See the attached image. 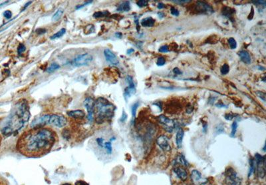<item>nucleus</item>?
Segmentation results:
<instances>
[{"label": "nucleus", "instance_id": "nucleus-1", "mask_svg": "<svg viewBox=\"0 0 266 185\" xmlns=\"http://www.w3.org/2000/svg\"><path fill=\"white\" fill-rule=\"evenodd\" d=\"M57 139L55 132L49 128H33L21 136L17 148L25 156L39 157L50 152Z\"/></svg>", "mask_w": 266, "mask_h": 185}, {"label": "nucleus", "instance_id": "nucleus-2", "mask_svg": "<svg viewBox=\"0 0 266 185\" xmlns=\"http://www.w3.org/2000/svg\"><path fill=\"white\" fill-rule=\"evenodd\" d=\"M115 111V105L103 97H99L94 101L93 117L96 123L101 124L111 119Z\"/></svg>", "mask_w": 266, "mask_h": 185}, {"label": "nucleus", "instance_id": "nucleus-3", "mask_svg": "<svg viewBox=\"0 0 266 185\" xmlns=\"http://www.w3.org/2000/svg\"><path fill=\"white\" fill-rule=\"evenodd\" d=\"M255 165V170L257 176L260 178H263L265 176V157L256 153L254 158Z\"/></svg>", "mask_w": 266, "mask_h": 185}, {"label": "nucleus", "instance_id": "nucleus-4", "mask_svg": "<svg viewBox=\"0 0 266 185\" xmlns=\"http://www.w3.org/2000/svg\"><path fill=\"white\" fill-rule=\"evenodd\" d=\"M226 182L228 185H241V178L238 176L237 172L232 168H228L225 172Z\"/></svg>", "mask_w": 266, "mask_h": 185}, {"label": "nucleus", "instance_id": "nucleus-5", "mask_svg": "<svg viewBox=\"0 0 266 185\" xmlns=\"http://www.w3.org/2000/svg\"><path fill=\"white\" fill-rule=\"evenodd\" d=\"M92 56L89 54H84L79 55L72 60L71 64L77 67L88 65L92 61Z\"/></svg>", "mask_w": 266, "mask_h": 185}, {"label": "nucleus", "instance_id": "nucleus-6", "mask_svg": "<svg viewBox=\"0 0 266 185\" xmlns=\"http://www.w3.org/2000/svg\"><path fill=\"white\" fill-rule=\"evenodd\" d=\"M157 120L159 122V123H160L161 125L164 126L166 131L169 132V133H172V132L174 131V128L176 127V124L175 121L169 119L168 117H167L165 115H159L158 117H157Z\"/></svg>", "mask_w": 266, "mask_h": 185}, {"label": "nucleus", "instance_id": "nucleus-7", "mask_svg": "<svg viewBox=\"0 0 266 185\" xmlns=\"http://www.w3.org/2000/svg\"><path fill=\"white\" fill-rule=\"evenodd\" d=\"M191 180L194 185H204L208 182V179L202 174L200 171L194 169L190 174Z\"/></svg>", "mask_w": 266, "mask_h": 185}, {"label": "nucleus", "instance_id": "nucleus-8", "mask_svg": "<svg viewBox=\"0 0 266 185\" xmlns=\"http://www.w3.org/2000/svg\"><path fill=\"white\" fill-rule=\"evenodd\" d=\"M49 124L55 126L57 127H64L67 124V120L64 116L59 115H50Z\"/></svg>", "mask_w": 266, "mask_h": 185}, {"label": "nucleus", "instance_id": "nucleus-9", "mask_svg": "<svg viewBox=\"0 0 266 185\" xmlns=\"http://www.w3.org/2000/svg\"><path fill=\"white\" fill-rule=\"evenodd\" d=\"M50 115H41L40 117L36 118L31 123V127L32 128H40L43 127L47 124H49Z\"/></svg>", "mask_w": 266, "mask_h": 185}, {"label": "nucleus", "instance_id": "nucleus-10", "mask_svg": "<svg viewBox=\"0 0 266 185\" xmlns=\"http://www.w3.org/2000/svg\"><path fill=\"white\" fill-rule=\"evenodd\" d=\"M84 105L85 108L87 110L88 112V120L89 121H92L94 119L93 117V111H94V100L92 99V97H86L84 101Z\"/></svg>", "mask_w": 266, "mask_h": 185}, {"label": "nucleus", "instance_id": "nucleus-11", "mask_svg": "<svg viewBox=\"0 0 266 185\" xmlns=\"http://www.w3.org/2000/svg\"><path fill=\"white\" fill-rule=\"evenodd\" d=\"M156 143L158 146L164 151H170L171 150V145L170 140L166 136L160 135L157 138Z\"/></svg>", "mask_w": 266, "mask_h": 185}, {"label": "nucleus", "instance_id": "nucleus-12", "mask_svg": "<svg viewBox=\"0 0 266 185\" xmlns=\"http://www.w3.org/2000/svg\"><path fill=\"white\" fill-rule=\"evenodd\" d=\"M197 10L200 11L202 13H206V14H212L214 12V9L210 6V5L205 2L202 1H198L196 3Z\"/></svg>", "mask_w": 266, "mask_h": 185}, {"label": "nucleus", "instance_id": "nucleus-13", "mask_svg": "<svg viewBox=\"0 0 266 185\" xmlns=\"http://www.w3.org/2000/svg\"><path fill=\"white\" fill-rule=\"evenodd\" d=\"M104 57H105L106 60L111 64L117 65L119 63V61L117 57L115 56V54H114L113 52H111L109 49L104 50Z\"/></svg>", "mask_w": 266, "mask_h": 185}, {"label": "nucleus", "instance_id": "nucleus-14", "mask_svg": "<svg viewBox=\"0 0 266 185\" xmlns=\"http://www.w3.org/2000/svg\"><path fill=\"white\" fill-rule=\"evenodd\" d=\"M174 172L176 176L182 181L186 180L188 178V172L182 166H176L174 168Z\"/></svg>", "mask_w": 266, "mask_h": 185}, {"label": "nucleus", "instance_id": "nucleus-15", "mask_svg": "<svg viewBox=\"0 0 266 185\" xmlns=\"http://www.w3.org/2000/svg\"><path fill=\"white\" fill-rule=\"evenodd\" d=\"M67 115L69 117L73 119H83L85 116V113L83 110H74V111H68Z\"/></svg>", "mask_w": 266, "mask_h": 185}, {"label": "nucleus", "instance_id": "nucleus-16", "mask_svg": "<svg viewBox=\"0 0 266 185\" xmlns=\"http://www.w3.org/2000/svg\"><path fill=\"white\" fill-rule=\"evenodd\" d=\"M239 56L241 60L243 61L244 63L249 65L251 63V57H250V55L249 54V53L246 51H241V52H239Z\"/></svg>", "mask_w": 266, "mask_h": 185}, {"label": "nucleus", "instance_id": "nucleus-17", "mask_svg": "<svg viewBox=\"0 0 266 185\" xmlns=\"http://www.w3.org/2000/svg\"><path fill=\"white\" fill-rule=\"evenodd\" d=\"M184 131L182 129H180L177 131L176 136V143L177 147L178 149H180L182 147L183 139H184Z\"/></svg>", "mask_w": 266, "mask_h": 185}, {"label": "nucleus", "instance_id": "nucleus-18", "mask_svg": "<svg viewBox=\"0 0 266 185\" xmlns=\"http://www.w3.org/2000/svg\"><path fill=\"white\" fill-rule=\"evenodd\" d=\"M175 162H176L177 164L180 165L182 166L188 167L189 166L188 161H187L184 155L182 154L179 155L176 157V158L175 159Z\"/></svg>", "mask_w": 266, "mask_h": 185}, {"label": "nucleus", "instance_id": "nucleus-19", "mask_svg": "<svg viewBox=\"0 0 266 185\" xmlns=\"http://www.w3.org/2000/svg\"><path fill=\"white\" fill-rule=\"evenodd\" d=\"M154 23H155V20L150 17L143 19V20L141 21L142 26L145 27H152L154 24Z\"/></svg>", "mask_w": 266, "mask_h": 185}, {"label": "nucleus", "instance_id": "nucleus-20", "mask_svg": "<svg viewBox=\"0 0 266 185\" xmlns=\"http://www.w3.org/2000/svg\"><path fill=\"white\" fill-rule=\"evenodd\" d=\"M234 9H231L230 7H225L223 8V10H222V13L224 16L228 17V18L232 19V17L233 13H234Z\"/></svg>", "mask_w": 266, "mask_h": 185}, {"label": "nucleus", "instance_id": "nucleus-21", "mask_svg": "<svg viewBox=\"0 0 266 185\" xmlns=\"http://www.w3.org/2000/svg\"><path fill=\"white\" fill-rule=\"evenodd\" d=\"M130 9H131V5L129 1L123 2L117 8V10L119 11H129Z\"/></svg>", "mask_w": 266, "mask_h": 185}, {"label": "nucleus", "instance_id": "nucleus-22", "mask_svg": "<svg viewBox=\"0 0 266 185\" xmlns=\"http://www.w3.org/2000/svg\"><path fill=\"white\" fill-rule=\"evenodd\" d=\"M255 172V165L254 159H251L249 161V170L248 172V177H250L253 173Z\"/></svg>", "mask_w": 266, "mask_h": 185}, {"label": "nucleus", "instance_id": "nucleus-23", "mask_svg": "<svg viewBox=\"0 0 266 185\" xmlns=\"http://www.w3.org/2000/svg\"><path fill=\"white\" fill-rule=\"evenodd\" d=\"M63 14V9L62 8H59L57 11L55 13V14L53 15L52 17V20L54 21H57L59 19L61 16Z\"/></svg>", "mask_w": 266, "mask_h": 185}, {"label": "nucleus", "instance_id": "nucleus-24", "mask_svg": "<svg viewBox=\"0 0 266 185\" xmlns=\"http://www.w3.org/2000/svg\"><path fill=\"white\" fill-rule=\"evenodd\" d=\"M59 68H60L59 65L58 63H53L51 64V65L47 69L46 71L48 73H53L54 71H55L56 70L59 69Z\"/></svg>", "mask_w": 266, "mask_h": 185}, {"label": "nucleus", "instance_id": "nucleus-25", "mask_svg": "<svg viewBox=\"0 0 266 185\" xmlns=\"http://www.w3.org/2000/svg\"><path fill=\"white\" fill-rule=\"evenodd\" d=\"M65 32H66V29L63 28V29H61V30L59 31L57 33H55L54 35H52V36H51L50 38H51V39H52V40H54V39H55L60 38L61 37H62L63 35L65 33Z\"/></svg>", "mask_w": 266, "mask_h": 185}, {"label": "nucleus", "instance_id": "nucleus-26", "mask_svg": "<svg viewBox=\"0 0 266 185\" xmlns=\"http://www.w3.org/2000/svg\"><path fill=\"white\" fill-rule=\"evenodd\" d=\"M109 12L108 11H97L95 12L93 14V17L95 18H100V17H103L106 16V14H108Z\"/></svg>", "mask_w": 266, "mask_h": 185}, {"label": "nucleus", "instance_id": "nucleus-27", "mask_svg": "<svg viewBox=\"0 0 266 185\" xmlns=\"http://www.w3.org/2000/svg\"><path fill=\"white\" fill-rule=\"evenodd\" d=\"M237 129H238V123L236 121H234L232 125V131H231V137H234L235 136L236 131H237Z\"/></svg>", "mask_w": 266, "mask_h": 185}, {"label": "nucleus", "instance_id": "nucleus-28", "mask_svg": "<svg viewBox=\"0 0 266 185\" xmlns=\"http://www.w3.org/2000/svg\"><path fill=\"white\" fill-rule=\"evenodd\" d=\"M104 148L106 149V152H107L108 154H111L112 153V151H113V147H112V144L111 142H106L104 144Z\"/></svg>", "mask_w": 266, "mask_h": 185}, {"label": "nucleus", "instance_id": "nucleus-29", "mask_svg": "<svg viewBox=\"0 0 266 185\" xmlns=\"http://www.w3.org/2000/svg\"><path fill=\"white\" fill-rule=\"evenodd\" d=\"M139 105V103H135L132 107V115H133V119H135L136 118V113H137V110L138 109V107Z\"/></svg>", "mask_w": 266, "mask_h": 185}, {"label": "nucleus", "instance_id": "nucleus-30", "mask_svg": "<svg viewBox=\"0 0 266 185\" xmlns=\"http://www.w3.org/2000/svg\"><path fill=\"white\" fill-rule=\"evenodd\" d=\"M228 43H229V45L230 46V48L232 49V50H234L237 48V43H236V41L235 40V39L232 38H230L228 39Z\"/></svg>", "mask_w": 266, "mask_h": 185}, {"label": "nucleus", "instance_id": "nucleus-31", "mask_svg": "<svg viewBox=\"0 0 266 185\" xmlns=\"http://www.w3.org/2000/svg\"><path fill=\"white\" fill-rule=\"evenodd\" d=\"M220 71H221V73L222 75H226L228 73V72L230 71V67L228 64H224L223 66L222 67L221 69H220Z\"/></svg>", "mask_w": 266, "mask_h": 185}, {"label": "nucleus", "instance_id": "nucleus-32", "mask_svg": "<svg viewBox=\"0 0 266 185\" xmlns=\"http://www.w3.org/2000/svg\"><path fill=\"white\" fill-rule=\"evenodd\" d=\"M148 3H149V1H146V0H140V1H137V3L139 7H143L147 6V5H148Z\"/></svg>", "mask_w": 266, "mask_h": 185}, {"label": "nucleus", "instance_id": "nucleus-33", "mask_svg": "<svg viewBox=\"0 0 266 185\" xmlns=\"http://www.w3.org/2000/svg\"><path fill=\"white\" fill-rule=\"evenodd\" d=\"M25 50H26V48H25V45L23 43H20L19 45L18 48H17V52H18L19 54H21L23 52H25Z\"/></svg>", "mask_w": 266, "mask_h": 185}, {"label": "nucleus", "instance_id": "nucleus-34", "mask_svg": "<svg viewBox=\"0 0 266 185\" xmlns=\"http://www.w3.org/2000/svg\"><path fill=\"white\" fill-rule=\"evenodd\" d=\"M165 62H166V61H165V59L163 57H160L158 58L157 65L158 66L164 65L165 64Z\"/></svg>", "mask_w": 266, "mask_h": 185}, {"label": "nucleus", "instance_id": "nucleus-35", "mask_svg": "<svg viewBox=\"0 0 266 185\" xmlns=\"http://www.w3.org/2000/svg\"><path fill=\"white\" fill-rule=\"evenodd\" d=\"M256 94H257L258 97L261 98V99L263 100L264 102L265 101V93H264V92L261 91H256Z\"/></svg>", "mask_w": 266, "mask_h": 185}, {"label": "nucleus", "instance_id": "nucleus-36", "mask_svg": "<svg viewBox=\"0 0 266 185\" xmlns=\"http://www.w3.org/2000/svg\"><path fill=\"white\" fill-rule=\"evenodd\" d=\"M3 16H4L6 19H9L11 18V17H12V13H11V11L7 10L3 13Z\"/></svg>", "mask_w": 266, "mask_h": 185}, {"label": "nucleus", "instance_id": "nucleus-37", "mask_svg": "<svg viewBox=\"0 0 266 185\" xmlns=\"http://www.w3.org/2000/svg\"><path fill=\"white\" fill-rule=\"evenodd\" d=\"M170 12L171 13H172V15H174V16H178L179 14H180V13H179V11L178 10V9L173 7H171Z\"/></svg>", "mask_w": 266, "mask_h": 185}, {"label": "nucleus", "instance_id": "nucleus-38", "mask_svg": "<svg viewBox=\"0 0 266 185\" xmlns=\"http://www.w3.org/2000/svg\"><path fill=\"white\" fill-rule=\"evenodd\" d=\"M158 51L162 53H167L168 52V47L167 46V45H163V46L160 47V48H159Z\"/></svg>", "mask_w": 266, "mask_h": 185}, {"label": "nucleus", "instance_id": "nucleus-39", "mask_svg": "<svg viewBox=\"0 0 266 185\" xmlns=\"http://www.w3.org/2000/svg\"><path fill=\"white\" fill-rule=\"evenodd\" d=\"M127 113L125 112V111L123 110V115H122V117L121 118V119H120V121H121V122H125L126 120H127Z\"/></svg>", "mask_w": 266, "mask_h": 185}, {"label": "nucleus", "instance_id": "nucleus-40", "mask_svg": "<svg viewBox=\"0 0 266 185\" xmlns=\"http://www.w3.org/2000/svg\"><path fill=\"white\" fill-rule=\"evenodd\" d=\"M35 32H36L38 35H42L43 34V33H46V30H45V29L39 28V29H37V30L35 31Z\"/></svg>", "mask_w": 266, "mask_h": 185}, {"label": "nucleus", "instance_id": "nucleus-41", "mask_svg": "<svg viewBox=\"0 0 266 185\" xmlns=\"http://www.w3.org/2000/svg\"><path fill=\"white\" fill-rule=\"evenodd\" d=\"M103 141L104 139H102V138H98V139H96V142H97L98 145L101 147H103Z\"/></svg>", "mask_w": 266, "mask_h": 185}, {"label": "nucleus", "instance_id": "nucleus-42", "mask_svg": "<svg viewBox=\"0 0 266 185\" xmlns=\"http://www.w3.org/2000/svg\"><path fill=\"white\" fill-rule=\"evenodd\" d=\"M253 3L255 4H258V5H262L263 6H265V1H252Z\"/></svg>", "mask_w": 266, "mask_h": 185}, {"label": "nucleus", "instance_id": "nucleus-43", "mask_svg": "<svg viewBox=\"0 0 266 185\" xmlns=\"http://www.w3.org/2000/svg\"><path fill=\"white\" fill-rule=\"evenodd\" d=\"M75 185H88V184H87V183L83 180H78L75 182Z\"/></svg>", "mask_w": 266, "mask_h": 185}, {"label": "nucleus", "instance_id": "nucleus-44", "mask_svg": "<svg viewBox=\"0 0 266 185\" xmlns=\"http://www.w3.org/2000/svg\"><path fill=\"white\" fill-rule=\"evenodd\" d=\"M173 73H174V74H176V75H181V74H182V71H181L177 67H175L174 69H173Z\"/></svg>", "mask_w": 266, "mask_h": 185}, {"label": "nucleus", "instance_id": "nucleus-45", "mask_svg": "<svg viewBox=\"0 0 266 185\" xmlns=\"http://www.w3.org/2000/svg\"><path fill=\"white\" fill-rule=\"evenodd\" d=\"M92 3V1H86V2L85 3H84V4H82L81 5H79V6H77L76 7V9H80V8H81V7H84V6H85V5H88L89 4V3Z\"/></svg>", "mask_w": 266, "mask_h": 185}, {"label": "nucleus", "instance_id": "nucleus-46", "mask_svg": "<svg viewBox=\"0 0 266 185\" xmlns=\"http://www.w3.org/2000/svg\"><path fill=\"white\" fill-rule=\"evenodd\" d=\"M173 2H174L176 3H180V4H182V3H190V2H191V1H187V0H185V1H173Z\"/></svg>", "mask_w": 266, "mask_h": 185}, {"label": "nucleus", "instance_id": "nucleus-47", "mask_svg": "<svg viewBox=\"0 0 266 185\" xmlns=\"http://www.w3.org/2000/svg\"><path fill=\"white\" fill-rule=\"evenodd\" d=\"M233 118H234L233 116H232V115H230V114H226V115H225V119L226 120H228V121H231Z\"/></svg>", "mask_w": 266, "mask_h": 185}, {"label": "nucleus", "instance_id": "nucleus-48", "mask_svg": "<svg viewBox=\"0 0 266 185\" xmlns=\"http://www.w3.org/2000/svg\"><path fill=\"white\" fill-rule=\"evenodd\" d=\"M216 129H217V130H216V132H217L218 133H221L224 131V127H220V125H219V127H217Z\"/></svg>", "mask_w": 266, "mask_h": 185}, {"label": "nucleus", "instance_id": "nucleus-49", "mask_svg": "<svg viewBox=\"0 0 266 185\" xmlns=\"http://www.w3.org/2000/svg\"><path fill=\"white\" fill-rule=\"evenodd\" d=\"M164 7V5L163 4V3H159L158 4V8L160 9H163Z\"/></svg>", "mask_w": 266, "mask_h": 185}, {"label": "nucleus", "instance_id": "nucleus-50", "mask_svg": "<svg viewBox=\"0 0 266 185\" xmlns=\"http://www.w3.org/2000/svg\"><path fill=\"white\" fill-rule=\"evenodd\" d=\"M207 129H208V125H207V124H204V125H203V131H204V133H206V130Z\"/></svg>", "mask_w": 266, "mask_h": 185}, {"label": "nucleus", "instance_id": "nucleus-51", "mask_svg": "<svg viewBox=\"0 0 266 185\" xmlns=\"http://www.w3.org/2000/svg\"><path fill=\"white\" fill-rule=\"evenodd\" d=\"M31 3H32V1H29L28 3H26V4H25V6H24V7H23V11L24 10V9H26V7H28L29 5V4H31Z\"/></svg>", "mask_w": 266, "mask_h": 185}, {"label": "nucleus", "instance_id": "nucleus-52", "mask_svg": "<svg viewBox=\"0 0 266 185\" xmlns=\"http://www.w3.org/2000/svg\"><path fill=\"white\" fill-rule=\"evenodd\" d=\"M133 52H134V50H133V49H130V50H129L127 51V54H129H129H132V53H133Z\"/></svg>", "mask_w": 266, "mask_h": 185}, {"label": "nucleus", "instance_id": "nucleus-53", "mask_svg": "<svg viewBox=\"0 0 266 185\" xmlns=\"http://www.w3.org/2000/svg\"><path fill=\"white\" fill-rule=\"evenodd\" d=\"M115 35H116V36H117V37H119V38H121V37H122V34L121 33H117Z\"/></svg>", "mask_w": 266, "mask_h": 185}, {"label": "nucleus", "instance_id": "nucleus-54", "mask_svg": "<svg viewBox=\"0 0 266 185\" xmlns=\"http://www.w3.org/2000/svg\"><path fill=\"white\" fill-rule=\"evenodd\" d=\"M62 185H71L69 183H65V184H63Z\"/></svg>", "mask_w": 266, "mask_h": 185}]
</instances>
